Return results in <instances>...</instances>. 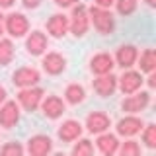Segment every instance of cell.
Segmentation results:
<instances>
[{
	"label": "cell",
	"instance_id": "6da1fadb",
	"mask_svg": "<svg viewBox=\"0 0 156 156\" xmlns=\"http://www.w3.org/2000/svg\"><path fill=\"white\" fill-rule=\"evenodd\" d=\"M88 18L94 22V27L98 29V33H101V35H111L113 33L115 20H113V14L107 8H100L94 4V6L88 10Z\"/></svg>",
	"mask_w": 156,
	"mask_h": 156
},
{
	"label": "cell",
	"instance_id": "7a4b0ae2",
	"mask_svg": "<svg viewBox=\"0 0 156 156\" xmlns=\"http://www.w3.org/2000/svg\"><path fill=\"white\" fill-rule=\"evenodd\" d=\"M88 26H90V18H88V10L84 4H78L72 10V18L68 22V29L72 31L74 37H84L88 31Z\"/></svg>",
	"mask_w": 156,
	"mask_h": 156
},
{
	"label": "cell",
	"instance_id": "3957f363",
	"mask_svg": "<svg viewBox=\"0 0 156 156\" xmlns=\"http://www.w3.org/2000/svg\"><path fill=\"white\" fill-rule=\"evenodd\" d=\"M4 27H6V31L12 37H23L29 31V22L23 14L14 12V14H8L4 18Z\"/></svg>",
	"mask_w": 156,
	"mask_h": 156
},
{
	"label": "cell",
	"instance_id": "277c9868",
	"mask_svg": "<svg viewBox=\"0 0 156 156\" xmlns=\"http://www.w3.org/2000/svg\"><path fill=\"white\" fill-rule=\"evenodd\" d=\"M43 94L45 92L41 90V88H33V86H29V88H22V92L18 94V101L22 104V107L26 111H35L39 105H41V100H43Z\"/></svg>",
	"mask_w": 156,
	"mask_h": 156
},
{
	"label": "cell",
	"instance_id": "5b68a950",
	"mask_svg": "<svg viewBox=\"0 0 156 156\" xmlns=\"http://www.w3.org/2000/svg\"><path fill=\"white\" fill-rule=\"evenodd\" d=\"M143 74L136 70H125L123 76L117 78V86H119V90L123 92L125 96L129 94H135V92H139V88L143 86Z\"/></svg>",
	"mask_w": 156,
	"mask_h": 156
},
{
	"label": "cell",
	"instance_id": "8992f818",
	"mask_svg": "<svg viewBox=\"0 0 156 156\" xmlns=\"http://www.w3.org/2000/svg\"><path fill=\"white\" fill-rule=\"evenodd\" d=\"M39 80H41L39 70H35V68H31V66H22L12 74V82H14V86H18V88L35 86Z\"/></svg>",
	"mask_w": 156,
	"mask_h": 156
},
{
	"label": "cell",
	"instance_id": "52a82bcc",
	"mask_svg": "<svg viewBox=\"0 0 156 156\" xmlns=\"http://www.w3.org/2000/svg\"><path fill=\"white\" fill-rule=\"evenodd\" d=\"M150 101V94L148 92H139V94L125 98L123 101H121V109L127 111V113H139V111H143L146 105H148Z\"/></svg>",
	"mask_w": 156,
	"mask_h": 156
},
{
	"label": "cell",
	"instance_id": "ba28073f",
	"mask_svg": "<svg viewBox=\"0 0 156 156\" xmlns=\"http://www.w3.org/2000/svg\"><path fill=\"white\" fill-rule=\"evenodd\" d=\"M53 150V140L47 135H33L27 140V152L33 156H45Z\"/></svg>",
	"mask_w": 156,
	"mask_h": 156
},
{
	"label": "cell",
	"instance_id": "9c48e42d",
	"mask_svg": "<svg viewBox=\"0 0 156 156\" xmlns=\"http://www.w3.org/2000/svg\"><path fill=\"white\" fill-rule=\"evenodd\" d=\"M20 121V107L16 101H4L0 107V127L2 129H12Z\"/></svg>",
	"mask_w": 156,
	"mask_h": 156
},
{
	"label": "cell",
	"instance_id": "30bf717a",
	"mask_svg": "<svg viewBox=\"0 0 156 156\" xmlns=\"http://www.w3.org/2000/svg\"><path fill=\"white\" fill-rule=\"evenodd\" d=\"M109 125H111V119L104 111H92V113H88V117H86V127H88V131L94 133V135H100V133H104V131H107Z\"/></svg>",
	"mask_w": 156,
	"mask_h": 156
},
{
	"label": "cell",
	"instance_id": "8fae6325",
	"mask_svg": "<svg viewBox=\"0 0 156 156\" xmlns=\"http://www.w3.org/2000/svg\"><path fill=\"white\" fill-rule=\"evenodd\" d=\"M113 66H115V61H113V57L109 55V53H98V55L92 57V61H90V68H92V72L94 74H109L111 70H113Z\"/></svg>",
	"mask_w": 156,
	"mask_h": 156
},
{
	"label": "cell",
	"instance_id": "7c38bea8",
	"mask_svg": "<svg viewBox=\"0 0 156 156\" xmlns=\"http://www.w3.org/2000/svg\"><path fill=\"white\" fill-rule=\"evenodd\" d=\"M143 127H144V123H143L140 117L127 115V117H123V119L117 123V135H121V136H133L136 133H140Z\"/></svg>",
	"mask_w": 156,
	"mask_h": 156
},
{
	"label": "cell",
	"instance_id": "4fadbf2b",
	"mask_svg": "<svg viewBox=\"0 0 156 156\" xmlns=\"http://www.w3.org/2000/svg\"><path fill=\"white\" fill-rule=\"evenodd\" d=\"M94 92L98 96H101V98H107V96H111L113 94V92L117 90V78L111 74H100L94 80Z\"/></svg>",
	"mask_w": 156,
	"mask_h": 156
},
{
	"label": "cell",
	"instance_id": "5bb4252c",
	"mask_svg": "<svg viewBox=\"0 0 156 156\" xmlns=\"http://www.w3.org/2000/svg\"><path fill=\"white\" fill-rule=\"evenodd\" d=\"M43 70L47 72V74H61L62 70L66 68V58L61 55V53H47L45 57H43Z\"/></svg>",
	"mask_w": 156,
	"mask_h": 156
},
{
	"label": "cell",
	"instance_id": "9a60e30c",
	"mask_svg": "<svg viewBox=\"0 0 156 156\" xmlns=\"http://www.w3.org/2000/svg\"><path fill=\"white\" fill-rule=\"evenodd\" d=\"M41 109L49 119H58L65 113V101L58 96H47L45 100H41Z\"/></svg>",
	"mask_w": 156,
	"mask_h": 156
},
{
	"label": "cell",
	"instance_id": "2e32d148",
	"mask_svg": "<svg viewBox=\"0 0 156 156\" xmlns=\"http://www.w3.org/2000/svg\"><path fill=\"white\" fill-rule=\"evenodd\" d=\"M47 43H49V41H47V35H45V33H41V31H31V33L27 35L26 49H27L29 55L39 57V55H43V53H45Z\"/></svg>",
	"mask_w": 156,
	"mask_h": 156
},
{
	"label": "cell",
	"instance_id": "e0dca14e",
	"mask_svg": "<svg viewBox=\"0 0 156 156\" xmlns=\"http://www.w3.org/2000/svg\"><path fill=\"white\" fill-rule=\"evenodd\" d=\"M136 58H139V49L135 45H121L117 49L115 61L121 68H131L136 62Z\"/></svg>",
	"mask_w": 156,
	"mask_h": 156
},
{
	"label": "cell",
	"instance_id": "ac0fdd59",
	"mask_svg": "<svg viewBox=\"0 0 156 156\" xmlns=\"http://www.w3.org/2000/svg\"><path fill=\"white\" fill-rule=\"evenodd\" d=\"M80 135H82V125L74 119H68L58 127V139H61L62 143H72V140H76Z\"/></svg>",
	"mask_w": 156,
	"mask_h": 156
},
{
	"label": "cell",
	"instance_id": "d6986e66",
	"mask_svg": "<svg viewBox=\"0 0 156 156\" xmlns=\"http://www.w3.org/2000/svg\"><path fill=\"white\" fill-rule=\"evenodd\" d=\"M47 31L53 37H62L68 31V18L65 14H53L47 22Z\"/></svg>",
	"mask_w": 156,
	"mask_h": 156
},
{
	"label": "cell",
	"instance_id": "ffe728a7",
	"mask_svg": "<svg viewBox=\"0 0 156 156\" xmlns=\"http://www.w3.org/2000/svg\"><path fill=\"white\" fill-rule=\"evenodd\" d=\"M117 148H119V140H117L115 135H109V133H100L98 136V150L101 154H115Z\"/></svg>",
	"mask_w": 156,
	"mask_h": 156
},
{
	"label": "cell",
	"instance_id": "44dd1931",
	"mask_svg": "<svg viewBox=\"0 0 156 156\" xmlns=\"http://www.w3.org/2000/svg\"><path fill=\"white\" fill-rule=\"evenodd\" d=\"M65 98H66L68 104H72V105L82 104V101H84V98H86L84 86H80V84H68L66 90H65Z\"/></svg>",
	"mask_w": 156,
	"mask_h": 156
},
{
	"label": "cell",
	"instance_id": "7402d4cb",
	"mask_svg": "<svg viewBox=\"0 0 156 156\" xmlns=\"http://www.w3.org/2000/svg\"><path fill=\"white\" fill-rule=\"evenodd\" d=\"M139 66H140V72H154L156 68V53L154 49H146V51L140 55V61H139Z\"/></svg>",
	"mask_w": 156,
	"mask_h": 156
},
{
	"label": "cell",
	"instance_id": "603a6c76",
	"mask_svg": "<svg viewBox=\"0 0 156 156\" xmlns=\"http://www.w3.org/2000/svg\"><path fill=\"white\" fill-rule=\"evenodd\" d=\"M14 58V43L10 39H0V66H6Z\"/></svg>",
	"mask_w": 156,
	"mask_h": 156
},
{
	"label": "cell",
	"instance_id": "cb8c5ba5",
	"mask_svg": "<svg viewBox=\"0 0 156 156\" xmlns=\"http://www.w3.org/2000/svg\"><path fill=\"white\" fill-rule=\"evenodd\" d=\"M117 152L125 154V156H139L140 154V146L136 140H125V143H119V148H117Z\"/></svg>",
	"mask_w": 156,
	"mask_h": 156
},
{
	"label": "cell",
	"instance_id": "d4e9b609",
	"mask_svg": "<svg viewBox=\"0 0 156 156\" xmlns=\"http://www.w3.org/2000/svg\"><path fill=\"white\" fill-rule=\"evenodd\" d=\"M72 154H76V156H90V154H94V146H92V143L88 139H82V140H78V143L74 144Z\"/></svg>",
	"mask_w": 156,
	"mask_h": 156
},
{
	"label": "cell",
	"instance_id": "484cf974",
	"mask_svg": "<svg viewBox=\"0 0 156 156\" xmlns=\"http://www.w3.org/2000/svg\"><path fill=\"white\" fill-rule=\"evenodd\" d=\"M115 6L121 16H131L136 10V0H115Z\"/></svg>",
	"mask_w": 156,
	"mask_h": 156
},
{
	"label": "cell",
	"instance_id": "4316f807",
	"mask_svg": "<svg viewBox=\"0 0 156 156\" xmlns=\"http://www.w3.org/2000/svg\"><path fill=\"white\" fill-rule=\"evenodd\" d=\"M143 143L148 148H156V125H146L143 133Z\"/></svg>",
	"mask_w": 156,
	"mask_h": 156
},
{
	"label": "cell",
	"instance_id": "83f0119b",
	"mask_svg": "<svg viewBox=\"0 0 156 156\" xmlns=\"http://www.w3.org/2000/svg\"><path fill=\"white\" fill-rule=\"evenodd\" d=\"M0 154H4V156H8V154H23V146L20 144V143H6L0 148Z\"/></svg>",
	"mask_w": 156,
	"mask_h": 156
},
{
	"label": "cell",
	"instance_id": "f1b7e54d",
	"mask_svg": "<svg viewBox=\"0 0 156 156\" xmlns=\"http://www.w3.org/2000/svg\"><path fill=\"white\" fill-rule=\"evenodd\" d=\"M53 2H55L57 6H61V8H68V6H74L78 0H53Z\"/></svg>",
	"mask_w": 156,
	"mask_h": 156
},
{
	"label": "cell",
	"instance_id": "f546056e",
	"mask_svg": "<svg viewBox=\"0 0 156 156\" xmlns=\"http://www.w3.org/2000/svg\"><path fill=\"white\" fill-rule=\"evenodd\" d=\"M22 4L26 8H29V10H33V8H37L39 4H41V0H22Z\"/></svg>",
	"mask_w": 156,
	"mask_h": 156
},
{
	"label": "cell",
	"instance_id": "4dcf8cb0",
	"mask_svg": "<svg viewBox=\"0 0 156 156\" xmlns=\"http://www.w3.org/2000/svg\"><path fill=\"white\" fill-rule=\"evenodd\" d=\"M94 4L100 8H109L111 4H115V0H94Z\"/></svg>",
	"mask_w": 156,
	"mask_h": 156
},
{
	"label": "cell",
	"instance_id": "1f68e13d",
	"mask_svg": "<svg viewBox=\"0 0 156 156\" xmlns=\"http://www.w3.org/2000/svg\"><path fill=\"white\" fill-rule=\"evenodd\" d=\"M16 4V0H0V8H10Z\"/></svg>",
	"mask_w": 156,
	"mask_h": 156
},
{
	"label": "cell",
	"instance_id": "d6a6232c",
	"mask_svg": "<svg viewBox=\"0 0 156 156\" xmlns=\"http://www.w3.org/2000/svg\"><path fill=\"white\" fill-rule=\"evenodd\" d=\"M6 88H4V86H0V104H4V101H6Z\"/></svg>",
	"mask_w": 156,
	"mask_h": 156
},
{
	"label": "cell",
	"instance_id": "836d02e7",
	"mask_svg": "<svg viewBox=\"0 0 156 156\" xmlns=\"http://www.w3.org/2000/svg\"><path fill=\"white\" fill-rule=\"evenodd\" d=\"M154 80H156L154 72H150V76H148V86H150V88H154V86H156V82H154Z\"/></svg>",
	"mask_w": 156,
	"mask_h": 156
},
{
	"label": "cell",
	"instance_id": "e575fe53",
	"mask_svg": "<svg viewBox=\"0 0 156 156\" xmlns=\"http://www.w3.org/2000/svg\"><path fill=\"white\" fill-rule=\"evenodd\" d=\"M2 31H4V16L0 14V35H2Z\"/></svg>",
	"mask_w": 156,
	"mask_h": 156
},
{
	"label": "cell",
	"instance_id": "d590c367",
	"mask_svg": "<svg viewBox=\"0 0 156 156\" xmlns=\"http://www.w3.org/2000/svg\"><path fill=\"white\" fill-rule=\"evenodd\" d=\"M144 2H146V4H148V6H150V8H154V6H156V0H144Z\"/></svg>",
	"mask_w": 156,
	"mask_h": 156
}]
</instances>
